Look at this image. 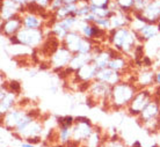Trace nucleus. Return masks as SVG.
Masks as SVG:
<instances>
[{"mask_svg": "<svg viewBox=\"0 0 160 147\" xmlns=\"http://www.w3.org/2000/svg\"><path fill=\"white\" fill-rule=\"evenodd\" d=\"M18 93H14L12 91H8L7 95L0 99V115H4L7 111H9L11 109L16 107L18 104Z\"/></svg>", "mask_w": 160, "mask_h": 147, "instance_id": "nucleus-22", "label": "nucleus"}, {"mask_svg": "<svg viewBox=\"0 0 160 147\" xmlns=\"http://www.w3.org/2000/svg\"><path fill=\"white\" fill-rule=\"evenodd\" d=\"M1 147H12V146H1Z\"/></svg>", "mask_w": 160, "mask_h": 147, "instance_id": "nucleus-42", "label": "nucleus"}, {"mask_svg": "<svg viewBox=\"0 0 160 147\" xmlns=\"http://www.w3.org/2000/svg\"><path fill=\"white\" fill-rule=\"evenodd\" d=\"M150 147H160V146L158 145V144H153V145H151Z\"/></svg>", "mask_w": 160, "mask_h": 147, "instance_id": "nucleus-40", "label": "nucleus"}, {"mask_svg": "<svg viewBox=\"0 0 160 147\" xmlns=\"http://www.w3.org/2000/svg\"><path fill=\"white\" fill-rule=\"evenodd\" d=\"M23 28V23H22V17L21 15L14 16L12 19L1 21V35L5 37H12L15 36L21 29Z\"/></svg>", "mask_w": 160, "mask_h": 147, "instance_id": "nucleus-14", "label": "nucleus"}, {"mask_svg": "<svg viewBox=\"0 0 160 147\" xmlns=\"http://www.w3.org/2000/svg\"><path fill=\"white\" fill-rule=\"evenodd\" d=\"M142 63H143V67H146V68H152L153 66V60L151 59V57L148 56H145L142 60Z\"/></svg>", "mask_w": 160, "mask_h": 147, "instance_id": "nucleus-35", "label": "nucleus"}, {"mask_svg": "<svg viewBox=\"0 0 160 147\" xmlns=\"http://www.w3.org/2000/svg\"><path fill=\"white\" fill-rule=\"evenodd\" d=\"M74 119H76L74 125L72 126V139L77 143H79L80 145H82L89 138V135H92L95 125L86 116H77L74 117Z\"/></svg>", "mask_w": 160, "mask_h": 147, "instance_id": "nucleus-6", "label": "nucleus"}, {"mask_svg": "<svg viewBox=\"0 0 160 147\" xmlns=\"http://www.w3.org/2000/svg\"><path fill=\"white\" fill-rule=\"evenodd\" d=\"M80 0H63L64 4H78Z\"/></svg>", "mask_w": 160, "mask_h": 147, "instance_id": "nucleus-39", "label": "nucleus"}, {"mask_svg": "<svg viewBox=\"0 0 160 147\" xmlns=\"http://www.w3.org/2000/svg\"><path fill=\"white\" fill-rule=\"evenodd\" d=\"M73 57V53L68 50L65 45L60 44V47L52 53L48 59V63L51 66V70L55 73H59L62 70H64L68 66Z\"/></svg>", "mask_w": 160, "mask_h": 147, "instance_id": "nucleus-7", "label": "nucleus"}, {"mask_svg": "<svg viewBox=\"0 0 160 147\" xmlns=\"http://www.w3.org/2000/svg\"><path fill=\"white\" fill-rule=\"evenodd\" d=\"M151 0H135L133 2V11L132 12H143L144 8L148 5Z\"/></svg>", "mask_w": 160, "mask_h": 147, "instance_id": "nucleus-32", "label": "nucleus"}, {"mask_svg": "<svg viewBox=\"0 0 160 147\" xmlns=\"http://www.w3.org/2000/svg\"><path fill=\"white\" fill-rule=\"evenodd\" d=\"M144 19L148 23H158L160 20V0H151L142 12Z\"/></svg>", "mask_w": 160, "mask_h": 147, "instance_id": "nucleus-16", "label": "nucleus"}, {"mask_svg": "<svg viewBox=\"0 0 160 147\" xmlns=\"http://www.w3.org/2000/svg\"><path fill=\"white\" fill-rule=\"evenodd\" d=\"M24 12H26V7L19 5L14 0H1V11H0L1 21L21 15Z\"/></svg>", "mask_w": 160, "mask_h": 147, "instance_id": "nucleus-11", "label": "nucleus"}, {"mask_svg": "<svg viewBox=\"0 0 160 147\" xmlns=\"http://www.w3.org/2000/svg\"><path fill=\"white\" fill-rule=\"evenodd\" d=\"M82 38H84V36L81 35L78 30H71V32H68V34L66 35L65 40L62 42V44L65 45L74 55V53L79 52V48L81 42H82Z\"/></svg>", "mask_w": 160, "mask_h": 147, "instance_id": "nucleus-17", "label": "nucleus"}, {"mask_svg": "<svg viewBox=\"0 0 160 147\" xmlns=\"http://www.w3.org/2000/svg\"><path fill=\"white\" fill-rule=\"evenodd\" d=\"M72 126H58V130L56 131L57 143L63 144L66 146V144L72 140Z\"/></svg>", "mask_w": 160, "mask_h": 147, "instance_id": "nucleus-25", "label": "nucleus"}, {"mask_svg": "<svg viewBox=\"0 0 160 147\" xmlns=\"http://www.w3.org/2000/svg\"><path fill=\"white\" fill-rule=\"evenodd\" d=\"M112 87L110 85L106 84L103 81L100 80H93L91 82L89 89H88V96L87 101L93 102L94 105L98 104H103L108 107L109 97H110V93H112Z\"/></svg>", "mask_w": 160, "mask_h": 147, "instance_id": "nucleus-3", "label": "nucleus"}, {"mask_svg": "<svg viewBox=\"0 0 160 147\" xmlns=\"http://www.w3.org/2000/svg\"><path fill=\"white\" fill-rule=\"evenodd\" d=\"M154 79H156V71L153 68L142 67L138 68V71L135 74L133 82L140 88H150L154 86Z\"/></svg>", "mask_w": 160, "mask_h": 147, "instance_id": "nucleus-13", "label": "nucleus"}, {"mask_svg": "<svg viewBox=\"0 0 160 147\" xmlns=\"http://www.w3.org/2000/svg\"><path fill=\"white\" fill-rule=\"evenodd\" d=\"M108 67L112 68V70H115V71H117V72H121L122 74H124V72H127V70L129 68L128 56H125L123 53L117 55L116 57L112 58Z\"/></svg>", "mask_w": 160, "mask_h": 147, "instance_id": "nucleus-23", "label": "nucleus"}, {"mask_svg": "<svg viewBox=\"0 0 160 147\" xmlns=\"http://www.w3.org/2000/svg\"><path fill=\"white\" fill-rule=\"evenodd\" d=\"M154 86H160V68L156 71V79H154Z\"/></svg>", "mask_w": 160, "mask_h": 147, "instance_id": "nucleus-36", "label": "nucleus"}, {"mask_svg": "<svg viewBox=\"0 0 160 147\" xmlns=\"http://www.w3.org/2000/svg\"><path fill=\"white\" fill-rule=\"evenodd\" d=\"M20 147H36V145H32L28 141H24V143H21Z\"/></svg>", "mask_w": 160, "mask_h": 147, "instance_id": "nucleus-37", "label": "nucleus"}, {"mask_svg": "<svg viewBox=\"0 0 160 147\" xmlns=\"http://www.w3.org/2000/svg\"><path fill=\"white\" fill-rule=\"evenodd\" d=\"M102 147H127V145H125V143L121 139L120 137L116 135V132H115L106 141H103Z\"/></svg>", "mask_w": 160, "mask_h": 147, "instance_id": "nucleus-27", "label": "nucleus"}, {"mask_svg": "<svg viewBox=\"0 0 160 147\" xmlns=\"http://www.w3.org/2000/svg\"><path fill=\"white\" fill-rule=\"evenodd\" d=\"M108 43L110 47L125 56H131L138 42L136 32L130 27H123L118 29H112L108 32Z\"/></svg>", "mask_w": 160, "mask_h": 147, "instance_id": "nucleus-1", "label": "nucleus"}, {"mask_svg": "<svg viewBox=\"0 0 160 147\" xmlns=\"http://www.w3.org/2000/svg\"><path fill=\"white\" fill-rule=\"evenodd\" d=\"M91 11L96 17H110L114 14V12L110 11L109 7H95L91 5Z\"/></svg>", "mask_w": 160, "mask_h": 147, "instance_id": "nucleus-28", "label": "nucleus"}, {"mask_svg": "<svg viewBox=\"0 0 160 147\" xmlns=\"http://www.w3.org/2000/svg\"><path fill=\"white\" fill-rule=\"evenodd\" d=\"M159 28L156 23H145L143 26V28L140 29L139 32H136L137 38H138V42L139 43H144L146 41H150L157 37L159 35Z\"/></svg>", "mask_w": 160, "mask_h": 147, "instance_id": "nucleus-19", "label": "nucleus"}, {"mask_svg": "<svg viewBox=\"0 0 160 147\" xmlns=\"http://www.w3.org/2000/svg\"><path fill=\"white\" fill-rule=\"evenodd\" d=\"M94 23L99 27V28L103 29L106 32L112 30V24H110V19L109 17H96Z\"/></svg>", "mask_w": 160, "mask_h": 147, "instance_id": "nucleus-31", "label": "nucleus"}, {"mask_svg": "<svg viewBox=\"0 0 160 147\" xmlns=\"http://www.w3.org/2000/svg\"><path fill=\"white\" fill-rule=\"evenodd\" d=\"M43 124L41 120L38 119H34L32 123H29L27 126L22 129L21 131L12 132V135H15L18 140H27L29 138H32V137H37V135H41L43 133Z\"/></svg>", "mask_w": 160, "mask_h": 147, "instance_id": "nucleus-10", "label": "nucleus"}, {"mask_svg": "<svg viewBox=\"0 0 160 147\" xmlns=\"http://www.w3.org/2000/svg\"><path fill=\"white\" fill-rule=\"evenodd\" d=\"M22 23L24 28H32V29H41L45 27V21L42 16L32 13L24 12L21 14Z\"/></svg>", "mask_w": 160, "mask_h": 147, "instance_id": "nucleus-20", "label": "nucleus"}, {"mask_svg": "<svg viewBox=\"0 0 160 147\" xmlns=\"http://www.w3.org/2000/svg\"><path fill=\"white\" fill-rule=\"evenodd\" d=\"M26 114H27L26 109L16 105L15 108L11 109L6 114L1 115V127L9 132L15 131L22 118L26 116Z\"/></svg>", "mask_w": 160, "mask_h": 147, "instance_id": "nucleus-8", "label": "nucleus"}, {"mask_svg": "<svg viewBox=\"0 0 160 147\" xmlns=\"http://www.w3.org/2000/svg\"><path fill=\"white\" fill-rule=\"evenodd\" d=\"M157 26H158V28H159V30H160V20L158 21V23H157Z\"/></svg>", "mask_w": 160, "mask_h": 147, "instance_id": "nucleus-41", "label": "nucleus"}, {"mask_svg": "<svg viewBox=\"0 0 160 147\" xmlns=\"http://www.w3.org/2000/svg\"><path fill=\"white\" fill-rule=\"evenodd\" d=\"M160 116V99L159 97H153L152 101L145 107V109L140 112V115L136 117L140 126H143L145 123L157 118Z\"/></svg>", "mask_w": 160, "mask_h": 147, "instance_id": "nucleus-9", "label": "nucleus"}, {"mask_svg": "<svg viewBox=\"0 0 160 147\" xmlns=\"http://www.w3.org/2000/svg\"><path fill=\"white\" fill-rule=\"evenodd\" d=\"M56 122L58 124V126H73L74 125V117L70 115L66 116H59V117H56Z\"/></svg>", "mask_w": 160, "mask_h": 147, "instance_id": "nucleus-30", "label": "nucleus"}, {"mask_svg": "<svg viewBox=\"0 0 160 147\" xmlns=\"http://www.w3.org/2000/svg\"><path fill=\"white\" fill-rule=\"evenodd\" d=\"M131 147H143V145H142V143H140L139 140H135V141L132 143Z\"/></svg>", "mask_w": 160, "mask_h": 147, "instance_id": "nucleus-38", "label": "nucleus"}, {"mask_svg": "<svg viewBox=\"0 0 160 147\" xmlns=\"http://www.w3.org/2000/svg\"><path fill=\"white\" fill-rule=\"evenodd\" d=\"M109 19H110L112 29H118L123 28V27H130V23L132 21V15L131 13L118 11V12L114 13Z\"/></svg>", "mask_w": 160, "mask_h": 147, "instance_id": "nucleus-18", "label": "nucleus"}, {"mask_svg": "<svg viewBox=\"0 0 160 147\" xmlns=\"http://www.w3.org/2000/svg\"><path fill=\"white\" fill-rule=\"evenodd\" d=\"M102 144H103V135H102V132L99 127H94V131L92 132V135H89L85 144H82L85 147H102Z\"/></svg>", "mask_w": 160, "mask_h": 147, "instance_id": "nucleus-24", "label": "nucleus"}, {"mask_svg": "<svg viewBox=\"0 0 160 147\" xmlns=\"http://www.w3.org/2000/svg\"><path fill=\"white\" fill-rule=\"evenodd\" d=\"M15 36L18 37L20 44L24 47L30 49H38L47 37V32H45V28L32 29L23 27Z\"/></svg>", "mask_w": 160, "mask_h": 147, "instance_id": "nucleus-4", "label": "nucleus"}, {"mask_svg": "<svg viewBox=\"0 0 160 147\" xmlns=\"http://www.w3.org/2000/svg\"><path fill=\"white\" fill-rule=\"evenodd\" d=\"M7 85H8V91H14V93H18V94L21 93V84L19 81L11 80V81L7 82Z\"/></svg>", "mask_w": 160, "mask_h": 147, "instance_id": "nucleus-33", "label": "nucleus"}, {"mask_svg": "<svg viewBox=\"0 0 160 147\" xmlns=\"http://www.w3.org/2000/svg\"><path fill=\"white\" fill-rule=\"evenodd\" d=\"M95 80H100V81H103L110 86H115L118 82L123 81V74L110 67H106L98 71Z\"/></svg>", "mask_w": 160, "mask_h": 147, "instance_id": "nucleus-15", "label": "nucleus"}, {"mask_svg": "<svg viewBox=\"0 0 160 147\" xmlns=\"http://www.w3.org/2000/svg\"><path fill=\"white\" fill-rule=\"evenodd\" d=\"M116 4L122 12L125 13H131L133 11V2L135 0H115Z\"/></svg>", "mask_w": 160, "mask_h": 147, "instance_id": "nucleus-29", "label": "nucleus"}, {"mask_svg": "<svg viewBox=\"0 0 160 147\" xmlns=\"http://www.w3.org/2000/svg\"><path fill=\"white\" fill-rule=\"evenodd\" d=\"M138 91H139V87L135 82L125 81V80L118 82L112 87L108 108H112L115 110L127 109Z\"/></svg>", "mask_w": 160, "mask_h": 147, "instance_id": "nucleus-2", "label": "nucleus"}, {"mask_svg": "<svg viewBox=\"0 0 160 147\" xmlns=\"http://www.w3.org/2000/svg\"><path fill=\"white\" fill-rule=\"evenodd\" d=\"M87 1H88V0H87Z\"/></svg>", "mask_w": 160, "mask_h": 147, "instance_id": "nucleus-44", "label": "nucleus"}, {"mask_svg": "<svg viewBox=\"0 0 160 147\" xmlns=\"http://www.w3.org/2000/svg\"><path fill=\"white\" fill-rule=\"evenodd\" d=\"M50 30H51L52 34L56 36L60 42H63V41L65 40L66 35L68 34V30L65 28L63 24H62L60 21H56V22L50 27Z\"/></svg>", "mask_w": 160, "mask_h": 147, "instance_id": "nucleus-26", "label": "nucleus"}, {"mask_svg": "<svg viewBox=\"0 0 160 147\" xmlns=\"http://www.w3.org/2000/svg\"><path fill=\"white\" fill-rule=\"evenodd\" d=\"M112 0H88V4L95 7H108Z\"/></svg>", "mask_w": 160, "mask_h": 147, "instance_id": "nucleus-34", "label": "nucleus"}, {"mask_svg": "<svg viewBox=\"0 0 160 147\" xmlns=\"http://www.w3.org/2000/svg\"><path fill=\"white\" fill-rule=\"evenodd\" d=\"M153 97H154L153 91H151L150 88H140L136 95L133 96L130 104L127 107L125 111L132 117H138L140 112L145 109V107L152 101Z\"/></svg>", "mask_w": 160, "mask_h": 147, "instance_id": "nucleus-5", "label": "nucleus"}, {"mask_svg": "<svg viewBox=\"0 0 160 147\" xmlns=\"http://www.w3.org/2000/svg\"><path fill=\"white\" fill-rule=\"evenodd\" d=\"M94 59V53H88V55H81V53H74L72 59L70 61L68 67H70L73 72H77L79 68L85 66L88 63H93Z\"/></svg>", "mask_w": 160, "mask_h": 147, "instance_id": "nucleus-21", "label": "nucleus"}, {"mask_svg": "<svg viewBox=\"0 0 160 147\" xmlns=\"http://www.w3.org/2000/svg\"><path fill=\"white\" fill-rule=\"evenodd\" d=\"M98 68L94 66L93 63H88L81 68H79L77 72H74L71 78L73 79V84H81V82H92L95 80Z\"/></svg>", "mask_w": 160, "mask_h": 147, "instance_id": "nucleus-12", "label": "nucleus"}, {"mask_svg": "<svg viewBox=\"0 0 160 147\" xmlns=\"http://www.w3.org/2000/svg\"><path fill=\"white\" fill-rule=\"evenodd\" d=\"M30 1H32V0H29V2H30Z\"/></svg>", "mask_w": 160, "mask_h": 147, "instance_id": "nucleus-43", "label": "nucleus"}]
</instances>
